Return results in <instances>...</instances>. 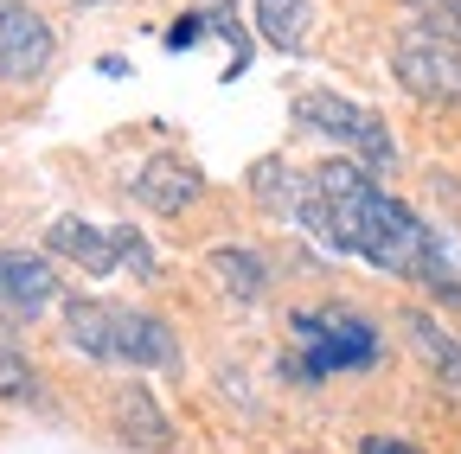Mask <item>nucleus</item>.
Listing matches in <instances>:
<instances>
[{"label": "nucleus", "instance_id": "1", "mask_svg": "<svg viewBox=\"0 0 461 454\" xmlns=\"http://www.w3.org/2000/svg\"><path fill=\"white\" fill-rule=\"evenodd\" d=\"M295 224H308V231H314L327 250H339V256H366V263L384 269V275L423 281L429 295L455 275V269H448V244L429 231L411 205H397L359 160L308 166Z\"/></svg>", "mask_w": 461, "mask_h": 454}, {"label": "nucleus", "instance_id": "2", "mask_svg": "<svg viewBox=\"0 0 461 454\" xmlns=\"http://www.w3.org/2000/svg\"><path fill=\"white\" fill-rule=\"evenodd\" d=\"M65 339L77 352L103 359V365H173L180 359V339L160 314H141V307H115V301H84L71 295L65 301Z\"/></svg>", "mask_w": 461, "mask_h": 454}, {"label": "nucleus", "instance_id": "3", "mask_svg": "<svg viewBox=\"0 0 461 454\" xmlns=\"http://www.w3.org/2000/svg\"><path fill=\"white\" fill-rule=\"evenodd\" d=\"M288 326H295V352H282V378H295V384H321V378H339V371H372L378 352H384L378 326L353 307H308Z\"/></svg>", "mask_w": 461, "mask_h": 454}, {"label": "nucleus", "instance_id": "4", "mask_svg": "<svg viewBox=\"0 0 461 454\" xmlns=\"http://www.w3.org/2000/svg\"><path fill=\"white\" fill-rule=\"evenodd\" d=\"M295 122H308V129L327 135V141H339L346 154L366 166V174H391V166H397L391 129L372 116L366 102H346V96H333V90H302V96H295Z\"/></svg>", "mask_w": 461, "mask_h": 454}, {"label": "nucleus", "instance_id": "5", "mask_svg": "<svg viewBox=\"0 0 461 454\" xmlns=\"http://www.w3.org/2000/svg\"><path fill=\"white\" fill-rule=\"evenodd\" d=\"M391 65H397V84L411 96H423V102H461V39L455 32H442L429 20L403 26Z\"/></svg>", "mask_w": 461, "mask_h": 454}, {"label": "nucleus", "instance_id": "6", "mask_svg": "<svg viewBox=\"0 0 461 454\" xmlns=\"http://www.w3.org/2000/svg\"><path fill=\"white\" fill-rule=\"evenodd\" d=\"M51 51H58L51 26L26 7V0H7V7H0V77H7V84H32L51 65Z\"/></svg>", "mask_w": 461, "mask_h": 454}, {"label": "nucleus", "instance_id": "7", "mask_svg": "<svg viewBox=\"0 0 461 454\" xmlns=\"http://www.w3.org/2000/svg\"><path fill=\"white\" fill-rule=\"evenodd\" d=\"M129 192H135L148 211H160V218H180V211L205 192V174H199L186 154H154V160H141V166H135Z\"/></svg>", "mask_w": 461, "mask_h": 454}, {"label": "nucleus", "instance_id": "8", "mask_svg": "<svg viewBox=\"0 0 461 454\" xmlns=\"http://www.w3.org/2000/svg\"><path fill=\"white\" fill-rule=\"evenodd\" d=\"M45 250L77 263L84 275H115V263H129L122 231H103V224H90V218H51L45 224Z\"/></svg>", "mask_w": 461, "mask_h": 454}, {"label": "nucleus", "instance_id": "9", "mask_svg": "<svg viewBox=\"0 0 461 454\" xmlns=\"http://www.w3.org/2000/svg\"><path fill=\"white\" fill-rule=\"evenodd\" d=\"M51 301H58V275L39 256H26V250H0V314H7V320H32Z\"/></svg>", "mask_w": 461, "mask_h": 454}, {"label": "nucleus", "instance_id": "10", "mask_svg": "<svg viewBox=\"0 0 461 454\" xmlns=\"http://www.w3.org/2000/svg\"><path fill=\"white\" fill-rule=\"evenodd\" d=\"M403 333H411L417 359L429 365V378H436L448 396H461V339H455L442 320H429L423 307H411V314H403Z\"/></svg>", "mask_w": 461, "mask_h": 454}, {"label": "nucleus", "instance_id": "11", "mask_svg": "<svg viewBox=\"0 0 461 454\" xmlns=\"http://www.w3.org/2000/svg\"><path fill=\"white\" fill-rule=\"evenodd\" d=\"M115 429H122V441H135V448H148V454H167V448H173V429H167V416L154 410L148 384H122V390H115Z\"/></svg>", "mask_w": 461, "mask_h": 454}, {"label": "nucleus", "instance_id": "12", "mask_svg": "<svg viewBox=\"0 0 461 454\" xmlns=\"http://www.w3.org/2000/svg\"><path fill=\"white\" fill-rule=\"evenodd\" d=\"M205 263H212V275H218V289H224V295H238V301H263V295H269V263H263L257 250L218 244Z\"/></svg>", "mask_w": 461, "mask_h": 454}, {"label": "nucleus", "instance_id": "13", "mask_svg": "<svg viewBox=\"0 0 461 454\" xmlns=\"http://www.w3.org/2000/svg\"><path fill=\"white\" fill-rule=\"evenodd\" d=\"M257 26L276 51H302L308 45V0H257Z\"/></svg>", "mask_w": 461, "mask_h": 454}, {"label": "nucleus", "instance_id": "14", "mask_svg": "<svg viewBox=\"0 0 461 454\" xmlns=\"http://www.w3.org/2000/svg\"><path fill=\"white\" fill-rule=\"evenodd\" d=\"M199 13H205V26L230 45V65H224V84H238L244 71H250V32H244V20H238V0H199Z\"/></svg>", "mask_w": 461, "mask_h": 454}, {"label": "nucleus", "instance_id": "15", "mask_svg": "<svg viewBox=\"0 0 461 454\" xmlns=\"http://www.w3.org/2000/svg\"><path fill=\"white\" fill-rule=\"evenodd\" d=\"M302 180L308 174H288L282 160H257V174H250V192L276 211V218H295L302 211Z\"/></svg>", "mask_w": 461, "mask_h": 454}, {"label": "nucleus", "instance_id": "16", "mask_svg": "<svg viewBox=\"0 0 461 454\" xmlns=\"http://www.w3.org/2000/svg\"><path fill=\"white\" fill-rule=\"evenodd\" d=\"M0 396H7V404H39V378L14 346H0Z\"/></svg>", "mask_w": 461, "mask_h": 454}, {"label": "nucleus", "instance_id": "17", "mask_svg": "<svg viewBox=\"0 0 461 454\" xmlns=\"http://www.w3.org/2000/svg\"><path fill=\"white\" fill-rule=\"evenodd\" d=\"M205 32H212V26H205V13H180V20L167 26V51H193Z\"/></svg>", "mask_w": 461, "mask_h": 454}, {"label": "nucleus", "instance_id": "18", "mask_svg": "<svg viewBox=\"0 0 461 454\" xmlns=\"http://www.w3.org/2000/svg\"><path fill=\"white\" fill-rule=\"evenodd\" d=\"M122 250H129L135 275H141V281H154V250H148V237L135 231V224H122Z\"/></svg>", "mask_w": 461, "mask_h": 454}, {"label": "nucleus", "instance_id": "19", "mask_svg": "<svg viewBox=\"0 0 461 454\" xmlns=\"http://www.w3.org/2000/svg\"><path fill=\"white\" fill-rule=\"evenodd\" d=\"M359 454H423V448L417 441H397V435H366Z\"/></svg>", "mask_w": 461, "mask_h": 454}, {"label": "nucleus", "instance_id": "20", "mask_svg": "<svg viewBox=\"0 0 461 454\" xmlns=\"http://www.w3.org/2000/svg\"><path fill=\"white\" fill-rule=\"evenodd\" d=\"M436 295H442L448 307H461V275H448V281H442V289H436Z\"/></svg>", "mask_w": 461, "mask_h": 454}, {"label": "nucleus", "instance_id": "21", "mask_svg": "<svg viewBox=\"0 0 461 454\" xmlns=\"http://www.w3.org/2000/svg\"><path fill=\"white\" fill-rule=\"evenodd\" d=\"M84 7H90V0H84Z\"/></svg>", "mask_w": 461, "mask_h": 454}]
</instances>
